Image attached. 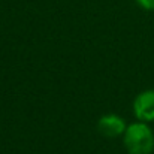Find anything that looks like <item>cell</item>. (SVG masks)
<instances>
[{
    "label": "cell",
    "instance_id": "1",
    "mask_svg": "<svg viewBox=\"0 0 154 154\" xmlns=\"http://www.w3.org/2000/svg\"><path fill=\"white\" fill-rule=\"evenodd\" d=\"M123 141L129 154H151L154 150V133L144 121L129 124L123 133Z\"/></svg>",
    "mask_w": 154,
    "mask_h": 154
},
{
    "label": "cell",
    "instance_id": "2",
    "mask_svg": "<svg viewBox=\"0 0 154 154\" xmlns=\"http://www.w3.org/2000/svg\"><path fill=\"white\" fill-rule=\"evenodd\" d=\"M133 112L138 121H154V90H145L135 97Z\"/></svg>",
    "mask_w": 154,
    "mask_h": 154
},
{
    "label": "cell",
    "instance_id": "3",
    "mask_svg": "<svg viewBox=\"0 0 154 154\" xmlns=\"http://www.w3.org/2000/svg\"><path fill=\"white\" fill-rule=\"evenodd\" d=\"M126 123L117 114H106L102 115L97 121V130L106 138H117L121 136L126 130Z\"/></svg>",
    "mask_w": 154,
    "mask_h": 154
},
{
    "label": "cell",
    "instance_id": "4",
    "mask_svg": "<svg viewBox=\"0 0 154 154\" xmlns=\"http://www.w3.org/2000/svg\"><path fill=\"white\" fill-rule=\"evenodd\" d=\"M136 3L147 11H154V0H136Z\"/></svg>",
    "mask_w": 154,
    "mask_h": 154
}]
</instances>
